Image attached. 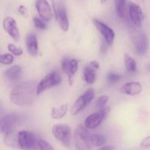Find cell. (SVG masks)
Listing matches in <instances>:
<instances>
[{
    "label": "cell",
    "mask_w": 150,
    "mask_h": 150,
    "mask_svg": "<svg viewBox=\"0 0 150 150\" xmlns=\"http://www.w3.org/2000/svg\"><path fill=\"white\" fill-rule=\"evenodd\" d=\"M79 62L76 59H64L62 62V68L63 72L67 75L68 78V83L70 86H72L73 83L75 73L77 72Z\"/></svg>",
    "instance_id": "cell-10"
},
{
    "label": "cell",
    "mask_w": 150,
    "mask_h": 150,
    "mask_svg": "<svg viewBox=\"0 0 150 150\" xmlns=\"http://www.w3.org/2000/svg\"><path fill=\"white\" fill-rule=\"evenodd\" d=\"M35 6L41 18L46 21L51 20L53 17V13L51 6L47 0H37Z\"/></svg>",
    "instance_id": "cell-13"
},
{
    "label": "cell",
    "mask_w": 150,
    "mask_h": 150,
    "mask_svg": "<svg viewBox=\"0 0 150 150\" xmlns=\"http://www.w3.org/2000/svg\"><path fill=\"white\" fill-rule=\"evenodd\" d=\"M18 13H20L21 16H23V17H27L28 16V11L27 9L25 6L21 5L20 7H18Z\"/></svg>",
    "instance_id": "cell-32"
},
{
    "label": "cell",
    "mask_w": 150,
    "mask_h": 150,
    "mask_svg": "<svg viewBox=\"0 0 150 150\" xmlns=\"http://www.w3.org/2000/svg\"><path fill=\"white\" fill-rule=\"evenodd\" d=\"M20 122V117L17 114H10L4 116L0 120V132L4 133L13 130Z\"/></svg>",
    "instance_id": "cell-8"
},
{
    "label": "cell",
    "mask_w": 150,
    "mask_h": 150,
    "mask_svg": "<svg viewBox=\"0 0 150 150\" xmlns=\"http://www.w3.org/2000/svg\"><path fill=\"white\" fill-rule=\"evenodd\" d=\"M56 16H57V19L59 23L60 28L62 29V30L64 31V32L68 30V17H67V15L66 13V11L64 9V7L59 6L57 8V10L56 11Z\"/></svg>",
    "instance_id": "cell-16"
},
{
    "label": "cell",
    "mask_w": 150,
    "mask_h": 150,
    "mask_svg": "<svg viewBox=\"0 0 150 150\" xmlns=\"http://www.w3.org/2000/svg\"><path fill=\"white\" fill-rule=\"evenodd\" d=\"M98 150H115V148H114V146H103V147L100 148Z\"/></svg>",
    "instance_id": "cell-34"
},
{
    "label": "cell",
    "mask_w": 150,
    "mask_h": 150,
    "mask_svg": "<svg viewBox=\"0 0 150 150\" xmlns=\"http://www.w3.org/2000/svg\"><path fill=\"white\" fill-rule=\"evenodd\" d=\"M129 15L130 19L138 27H142V23L144 19V14L142 7L136 3L130 2L129 4Z\"/></svg>",
    "instance_id": "cell-11"
},
{
    "label": "cell",
    "mask_w": 150,
    "mask_h": 150,
    "mask_svg": "<svg viewBox=\"0 0 150 150\" xmlns=\"http://www.w3.org/2000/svg\"><path fill=\"white\" fill-rule=\"evenodd\" d=\"M90 65L92 66V67H94L95 69H96V70L99 69V67H100L99 63H98L97 61H92V62H91Z\"/></svg>",
    "instance_id": "cell-33"
},
{
    "label": "cell",
    "mask_w": 150,
    "mask_h": 150,
    "mask_svg": "<svg viewBox=\"0 0 150 150\" xmlns=\"http://www.w3.org/2000/svg\"><path fill=\"white\" fill-rule=\"evenodd\" d=\"M33 23L35 27L39 29H45L46 28V24L38 18H34Z\"/></svg>",
    "instance_id": "cell-30"
},
{
    "label": "cell",
    "mask_w": 150,
    "mask_h": 150,
    "mask_svg": "<svg viewBox=\"0 0 150 150\" xmlns=\"http://www.w3.org/2000/svg\"><path fill=\"white\" fill-rule=\"evenodd\" d=\"M68 110V105L63 104L59 107H54L51 111V117L55 120H59L63 118L67 114Z\"/></svg>",
    "instance_id": "cell-21"
},
{
    "label": "cell",
    "mask_w": 150,
    "mask_h": 150,
    "mask_svg": "<svg viewBox=\"0 0 150 150\" xmlns=\"http://www.w3.org/2000/svg\"><path fill=\"white\" fill-rule=\"evenodd\" d=\"M4 144L8 147L17 149L19 147L18 144V133L15 130H11L4 134Z\"/></svg>",
    "instance_id": "cell-17"
},
{
    "label": "cell",
    "mask_w": 150,
    "mask_h": 150,
    "mask_svg": "<svg viewBox=\"0 0 150 150\" xmlns=\"http://www.w3.org/2000/svg\"><path fill=\"white\" fill-rule=\"evenodd\" d=\"M124 60L126 69L129 72L136 71V69H137V66H136V62H135V60L132 57H130L127 54H125Z\"/></svg>",
    "instance_id": "cell-23"
},
{
    "label": "cell",
    "mask_w": 150,
    "mask_h": 150,
    "mask_svg": "<svg viewBox=\"0 0 150 150\" xmlns=\"http://www.w3.org/2000/svg\"><path fill=\"white\" fill-rule=\"evenodd\" d=\"M96 69L92 67L90 64L83 69V78L86 83L92 84L95 83L96 80Z\"/></svg>",
    "instance_id": "cell-20"
},
{
    "label": "cell",
    "mask_w": 150,
    "mask_h": 150,
    "mask_svg": "<svg viewBox=\"0 0 150 150\" xmlns=\"http://www.w3.org/2000/svg\"><path fill=\"white\" fill-rule=\"evenodd\" d=\"M109 112V107H105V108L100 110L98 112H95L91 115L88 116L85 120V127L87 129H90V130L95 129L102 123V122L105 120V118Z\"/></svg>",
    "instance_id": "cell-6"
},
{
    "label": "cell",
    "mask_w": 150,
    "mask_h": 150,
    "mask_svg": "<svg viewBox=\"0 0 150 150\" xmlns=\"http://www.w3.org/2000/svg\"><path fill=\"white\" fill-rule=\"evenodd\" d=\"M135 48L139 55H144L146 54L148 48V42L145 34L141 33L137 37L135 42Z\"/></svg>",
    "instance_id": "cell-18"
},
{
    "label": "cell",
    "mask_w": 150,
    "mask_h": 150,
    "mask_svg": "<svg viewBox=\"0 0 150 150\" xmlns=\"http://www.w3.org/2000/svg\"><path fill=\"white\" fill-rule=\"evenodd\" d=\"M3 27L8 35L14 40L18 41L20 38V32L16 20L12 17H7L3 21Z\"/></svg>",
    "instance_id": "cell-12"
},
{
    "label": "cell",
    "mask_w": 150,
    "mask_h": 150,
    "mask_svg": "<svg viewBox=\"0 0 150 150\" xmlns=\"http://www.w3.org/2000/svg\"><path fill=\"white\" fill-rule=\"evenodd\" d=\"M141 146L142 148H149L150 147V136L145 138L142 142L141 143Z\"/></svg>",
    "instance_id": "cell-31"
},
{
    "label": "cell",
    "mask_w": 150,
    "mask_h": 150,
    "mask_svg": "<svg viewBox=\"0 0 150 150\" xmlns=\"http://www.w3.org/2000/svg\"><path fill=\"white\" fill-rule=\"evenodd\" d=\"M114 6L117 14L121 18L125 16V0H114Z\"/></svg>",
    "instance_id": "cell-24"
},
{
    "label": "cell",
    "mask_w": 150,
    "mask_h": 150,
    "mask_svg": "<svg viewBox=\"0 0 150 150\" xmlns=\"http://www.w3.org/2000/svg\"><path fill=\"white\" fill-rule=\"evenodd\" d=\"M38 148L40 150H55L48 142L43 139L38 140Z\"/></svg>",
    "instance_id": "cell-27"
},
{
    "label": "cell",
    "mask_w": 150,
    "mask_h": 150,
    "mask_svg": "<svg viewBox=\"0 0 150 150\" xmlns=\"http://www.w3.org/2000/svg\"><path fill=\"white\" fill-rule=\"evenodd\" d=\"M62 82V77L57 71H53L44 77L38 84L37 95H40L46 89L57 86Z\"/></svg>",
    "instance_id": "cell-5"
},
{
    "label": "cell",
    "mask_w": 150,
    "mask_h": 150,
    "mask_svg": "<svg viewBox=\"0 0 150 150\" xmlns=\"http://www.w3.org/2000/svg\"><path fill=\"white\" fill-rule=\"evenodd\" d=\"M107 81H108V83H115L121 79V76L118 74H116V73H110L107 75Z\"/></svg>",
    "instance_id": "cell-29"
},
{
    "label": "cell",
    "mask_w": 150,
    "mask_h": 150,
    "mask_svg": "<svg viewBox=\"0 0 150 150\" xmlns=\"http://www.w3.org/2000/svg\"><path fill=\"white\" fill-rule=\"evenodd\" d=\"M89 142L94 146H100L105 144L106 138L101 134H94L89 136Z\"/></svg>",
    "instance_id": "cell-22"
},
{
    "label": "cell",
    "mask_w": 150,
    "mask_h": 150,
    "mask_svg": "<svg viewBox=\"0 0 150 150\" xmlns=\"http://www.w3.org/2000/svg\"><path fill=\"white\" fill-rule=\"evenodd\" d=\"M106 1L107 0H100V2H101V4H104V3H105Z\"/></svg>",
    "instance_id": "cell-36"
},
{
    "label": "cell",
    "mask_w": 150,
    "mask_h": 150,
    "mask_svg": "<svg viewBox=\"0 0 150 150\" xmlns=\"http://www.w3.org/2000/svg\"><path fill=\"white\" fill-rule=\"evenodd\" d=\"M75 146H76V150H83V149H81V148L80 147V146H79V145L75 144Z\"/></svg>",
    "instance_id": "cell-35"
},
{
    "label": "cell",
    "mask_w": 150,
    "mask_h": 150,
    "mask_svg": "<svg viewBox=\"0 0 150 150\" xmlns=\"http://www.w3.org/2000/svg\"><path fill=\"white\" fill-rule=\"evenodd\" d=\"M38 140L32 132H18V144L22 150H38Z\"/></svg>",
    "instance_id": "cell-2"
},
{
    "label": "cell",
    "mask_w": 150,
    "mask_h": 150,
    "mask_svg": "<svg viewBox=\"0 0 150 150\" xmlns=\"http://www.w3.org/2000/svg\"><path fill=\"white\" fill-rule=\"evenodd\" d=\"M108 101V97L107 95H103V96L99 97V98L97 99L96 101V107L99 109H103V108H105V105H106V103Z\"/></svg>",
    "instance_id": "cell-26"
},
{
    "label": "cell",
    "mask_w": 150,
    "mask_h": 150,
    "mask_svg": "<svg viewBox=\"0 0 150 150\" xmlns=\"http://www.w3.org/2000/svg\"><path fill=\"white\" fill-rule=\"evenodd\" d=\"M21 67L19 65H14L7 69L4 73V77L10 82H15L19 80L21 76Z\"/></svg>",
    "instance_id": "cell-19"
},
{
    "label": "cell",
    "mask_w": 150,
    "mask_h": 150,
    "mask_svg": "<svg viewBox=\"0 0 150 150\" xmlns=\"http://www.w3.org/2000/svg\"><path fill=\"white\" fill-rule=\"evenodd\" d=\"M51 133L57 140L66 146H70L71 140V128L67 125L56 124L51 128Z\"/></svg>",
    "instance_id": "cell-3"
},
{
    "label": "cell",
    "mask_w": 150,
    "mask_h": 150,
    "mask_svg": "<svg viewBox=\"0 0 150 150\" xmlns=\"http://www.w3.org/2000/svg\"><path fill=\"white\" fill-rule=\"evenodd\" d=\"M149 70H150V66H149Z\"/></svg>",
    "instance_id": "cell-37"
},
{
    "label": "cell",
    "mask_w": 150,
    "mask_h": 150,
    "mask_svg": "<svg viewBox=\"0 0 150 150\" xmlns=\"http://www.w3.org/2000/svg\"><path fill=\"white\" fill-rule=\"evenodd\" d=\"M26 46L28 53L32 57H36L38 54V42L37 36L34 33H30L26 36Z\"/></svg>",
    "instance_id": "cell-15"
},
{
    "label": "cell",
    "mask_w": 150,
    "mask_h": 150,
    "mask_svg": "<svg viewBox=\"0 0 150 150\" xmlns=\"http://www.w3.org/2000/svg\"><path fill=\"white\" fill-rule=\"evenodd\" d=\"M142 91V86L139 82L132 81L126 83L121 88V92L125 95L136 96L139 95Z\"/></svg>",
    "instance_id": "cell-14"
},
{
    "label": "cell",
    "mask_w": 150,
    "mask_h": 150,
    "mask_svg": "<svg viewBox=\"0 0 150 150\" xmlns=\"http://www.w3.org/2000/svg\"><path fill=\"white\" fill-rule=\"evenodd\" d=\"M7 48H8L9 51L11 52L15 56H18H18H21L23 54V50H22V48H19V47H16L14 44H8Z\"/></svg>",
    "instance_id": "cell-28"
},
{
    "label": "cell",
    "mask_w": 150,
    "mask_h": 150,
    "mask_svg": "<svg viewBox=\"0 0 150 150\" xmlns=\"http://www.w3.org/2000/svg\"><path fill=\"white\" fill-rule=\"evenodd\" d=\"M89 135L86 127L79 125L75 130L74 141L75 144H77L83 150L91 149V144L89 142Z\"/></svg>",
    "instance_id": "cell-7"
},
{
    "label": "cell",
    "mask_w": 150,
    "mask_h": 150,
    "mask_svg": "<svg viewBox=\"0 0 150 150\" xmlns=\"http://www.w3.org/2000/svg\"><path fill=\"white\" fill-rule=\"evenodd\" d=\"M95 98V91L93 89L90 88L85 92V93L81 97H79L76 102L73 103L71 109H70V114L72 115H76L83 111L89 103L91 101Z\"/></svg>",
    "instance_id": "cell-4"
},
{
    "label": "cell",
    "mask_w": 150,
    "mask_h": 150,
    "mask_svg": "<svg viewBox=\"0 0 150 150\" xmlns=\"http://www.w3.org/2000/svg\"><path fill=\"white\" fill-rule=\"evenodd\" d=\"M14 57L10 54H4L0 55V62L3 64H10L13 62Z\"/></svg>",
    "instance_id": "cell-25"
},
{
    "label": "cell",
    "mask_w": 150,
    "mask_h": 150,
    "mask_svg": "<svg viewBox=\"0 0 150 150\" xmlns=\"http://www.w3.org/2000/svg\"><path fill=\"white\" fill-rule=\"evenodd\" d=\"M93 23L96 26L97 29L103 35L107 45H109V46L112 45L114 40V38H115V33H114V30L111 27H109L108 25L103 23L98 19H93Z\"/></svg>",
    "instance_id": "cell-9"
},
{
    "label": "cell",
    "mask_w": 150,
    "mask_h": 150,
    "mask_svg": "<svg viewBox=\"0 0 150 150\" xmlns=\"http://www.w3.org/2000/svg\"><path fill=\"white\" fill-rule=\"evenodd\" d=\"M38 84L35 81H26L17 84L10 92V101L18 106L32 105L38 96Z\"/></svg>",
    "instance_id": "cell-1"
}]
</instances>
